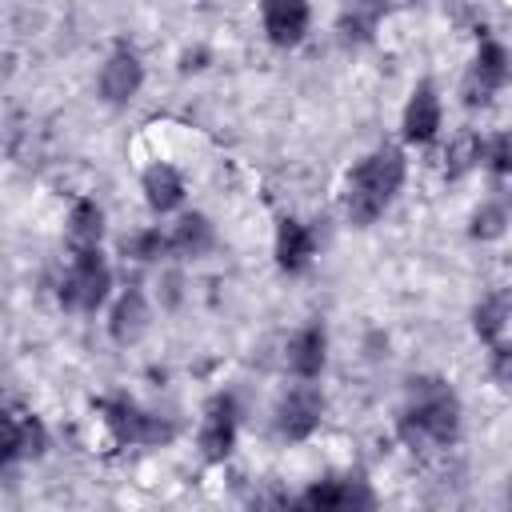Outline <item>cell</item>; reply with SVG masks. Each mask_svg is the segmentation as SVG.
<instances>
[{
	"mask_svg": "<svg viewBox=\"0 0 512 512\" xmlns=\"http://www.w3.org/2000/svg\"><path fill=\"white\" fill-rule=\"evenodd\" d=\"M300 504H308V508H336V512H348L352 508L356 512V508H376V492L364 480V472H344V476L316 480L300 496Z\"/></svg>",
	"mask_w": 512,
	"mask_h": 512,
	"instance_id": "30bf717a",
	"label": "cell"
},
{
	"mask_svg": "<svg viewBox=\"0 0 512 512\" xmlns=\"http://www.w3.org/2000/svg\"><path fill=\"white\" fill-rule=\"evenodd\" d=\"M236 436H240V404L232 392H216L208 404H204V416H200V428H196V444H200V456L208 464H220L232 456L236 448Z\"/></svg>",
	"mask_w": 512,
	"mask_h": 512,
	"instance_id": "8992f818",
	"label": "cell"
},
{
	"mask_svg": "<svg viewBox=\"0 0 512 512\" xmlns=\"http://www.w3.org/2000/svg\"><path fill=\"white\" fill-rule=\"evenodd\" d=\"M260 20L276 48H296L308 36L312 4L308 0H260Z\"/></svg>",
	"mask_w": 512,
	"mask_h": 512,
	"instance_id": "7c38bea8",
	"label": "cell"
},
{
	"mask_svg": "<svg viewBox=\"0 0 512 512\" xmlns=\"http://www.w3.org/2000/svg\"><path fill=\"white\" fill-rule=\"evenodd\" d=\"M508 392H512V384H508Z\"/></svg>",
	"mask_w": 512,
	"mask_h": 512,
	"instance_id": "484cf974",
	"label": "cell"
},
{
	"mask_svg": "<svg viewBox=\"0 0 512 512\" xmlns=\"http://www.w3.org/2000/svg\"><path fill=\"white\" fill-rule=\"evenodd\" d=\"M112 292V268L104 264L100 248L92 252H72L68 272L60 276V304L72 312H96Z\"/></svg>",
	"mask_w": 512,
	"mask_h": 512,
	"instance_id": "277c9868",
	"label": "cell"
},
{
	"mask_svg": "<svg viewBox=\"0 0 512 512\" xmlns=\"http://www.w3.org/2000/svg\"><path fill=\"white\" fill-rule=\"evenodd\" d=\"M444 124V104H440V92L432 80H420L404 104V116H400V132L408 144H432L436 132Z\"/></svg>",
	"mask_w": 512,
	"mask_h": 512,
	"instance_id": "8fae6325",
	"label": "cell"
},
{
	"mask_svg": "<svg viewBox=\"0 0 512 512\" xmlns=\"http://www.w3.org/2000/svg\"><path fill=\"white\" fill-rule=\"evenodd\" d=\"M284 364L296 380H316L328 364V332L324 324H304L292 332L288 340V352H284Z\"/></svg>",
	"mask_w": 512,
	"mask_h": 512,
	"instance_id": "4fadbf2b",
	"label": "cell"
},
{
	"mask_svg": "<svg viewBox=\"0 0 512 512\" xmlns=\"http://www.w3.org/2000/svg\"><path fill=\"white\" fill-rule=\"evenodd\" d=\"M404 172H408V160L396 144H380L372 148L352 172H348V192H344V208H348V220L368 228L372 220H380L396 192L404 188Z\"/></svg>",
	"mask_w": 512,
	"mask_h": 512,
	"instance_id": "7a4b0ae2",
	"label": "cell"
},
{
	"mask_svg": "<svg viewBox=\"0 0 512 512\" xmlns=\"http://www.w3.org/2000/svg\"><path fill=\"white\" fill-rule=\"evenodd\" d=\"M508 320H512V292H484L476 300V308H472V332L484 344L500 340L504 328H508Z\"/></svg>",
	"mask_w": 512,
	"mask_h": 512,
	"instance_id": "d6986e66",
	"label": "cell"
},
{
	"mask_svg": "<svg viewBox=\"0 0 512 512\" xmlns=\"http://www.w3.org/2000/svg\"><path fill=\"white\" fill-rule=\"evenodd\" d=\"M124 256L136 260V264H156V260L172 256L168 232H160V228H140V232H132V236L124 240Z\"/></svg>",
	"mask_w": 512,
	"mask_h": 512,
	"instance_id": "603a6c76",
	"label": "cell"
},
{
	"mask_svg": "<svg viewBox=\"0 0 512 512\" xmlns=\"http://www.w3.org/2000/svg\"><path fill=\"white\" fill-rule=\"evenodd\" d=\"M324 420V396L312 380H300L276 400V432L284 440H308Z\"/></svg>",
	"mask_w": 512,
	"mask_h": 512,
	"instance_id": "ba28073f",
	"label": "cell"
},
{
	"mask_svg": "<svg viewBox=\"0 0 512 512\" xmlns=\"http://www.w3.org/2000/svg\"><path fill=\"white\" fill-rule=\"evenodd\" d=\"M480 164H484V136L472 132V128H464L460 136H452V144L444 152V176L448 180H460V176H468Z\"/></svg>",
	"mask_w": 512,
	"mask_h": 512,
	"instance_id": "ffe728a7",
	"label": "cell"
},
{
	"mask_svg": "<svg viewBox=\"0 0 512 512\" xmlns=\"http://www.w3.org/2000/svg\"><path fill=\"white\" fill-rule=\"evenodd\" d=\"M92 408L100 412V420H104V428L112 432L116 444L156 448V444H168L176 436V424L168 416H156V412L140 408L132 396H100V400H92Z\"/></svg>",
	"mask_w": 512,
	"mask_h": 512,
	"instance_id": "3957f363",
	"label": "cell"
},
{
	"mask_svg": "<svg viewBox=\"0 0 512 512\" xmlns=\"http://www.w3.org/2000/svg\"><path fill=\"white\" fill-rule=\"evenodd\" d=\"M460 396L436 380V376H416L408 380V400L396 416V436L412 452H440L460 440Z\"/></svg>",
	"mask_w": 512,
	"mask_h": 512,
	"instance_id": "6da1fadb",
	"label": "cell"
},
{
	"mask_svg": "<svg viewBox=\"0 0 512 512\" xmlns=\"http://www.w3.org/2000/svg\"><path fill=\"white\" fill-rule=\"evenodd\" d=\"M212 244H216V228H212V220L204 212H184L168 228V248L180 260H200V256L212 252Z\"/></svg>",
	"mask_w": 512,
	"mask_h": 512,
	"instance_id": "e0dca14e",
	"label": "cell"
},
{
	"mask_svg": "<svg viewBox=\"0 0 512 512\" xmlns=\"http://www.w3.org/2000/svg\"><path fill=\"white\" fill-rule=\"evenodd\" d=\"M272 252H276L280 272H288V276L304 272L312 264V256H316V232H312V224H304L296 216H284L276 224V248Z\"/></svg>",
	"mask_w": 512,
	"mask_h": 512,
	"instance_id": "5bb4252c",
	"label": "cell"
},
{
	"mask_svg": "<svg viewBox=\"0 0 512 512\" xmlns=\"http://www.w3.org/2000/svg\"><path fill=\"white\" fill-rule=\"evenodd\" d=\"M152 324V308H148V296L140 288H124L116 296V304L108 308V336L116 344H136Z\"/></svg>",
	"mask_w": 512,
	"mask_h": 512,
	"instance_id": "9a60e30c",
	"label": "cell"
},
{
	"mask_svg": "<svg viewBox=\"0 0 512 512\" xmlns=\"http://www.w3.org/2000/svg\"><path fill=\"white\" fill-rule=\"evenodd\" d=\"M504 232H508V208H504L500 200H484V204L472 212V220H468V236L480 240V244L500 240Z\"/></svg>",
	"mask_w": 512,
	"mask_h": 512,
	"instance_id": "7402d4cb",
	"label": "cell"
},
{
	"mask_svg": "<svg viewBox=\"0 0 512 512\" xmlns=\"http://www.w3.org/2000/svg\"><path fill=\"white\" fill-rule=\"evenodd\" d=\"M140 88H144V60H140V52L128 48V44H116V48L104 56L100 76H96L100 100L112 104V108H124V104L136 100Z\"/></svg>",
	"mask_w": 512,
	"mask_h": 512,
	"instance_id": "52a82bcc",
	"label": "cell"
},
{
	"mask_svg": "<svg viewBox=\"0 0 512 512\" xmlns=\"http://www.w3.org/2000/svg\"><path fill=\"white\" fill-rule=\"evenodd\" d=\"M484 168L492 176H512V132H496L484 140Z\"/></svg>",
	"mask_w": 512,
	"mask_h": 512,
	"instance_id": "cb8c5ba5",
	"label": "cell"
},
{
	"mask_svg": "<svg viewBox=\"0 0 512 512\" xmlns=\"http://www.w3.org/2000/svg\"><path fill=\"white\" fill-rule=\"evenodd\" d=\"M48 452V428L32 408L8 404L4 408V468L20 460H40Z\"/></svg>",
	"mask_w": 512,
	"mask_h": 512,
	"instance_id": "9c48e42d",
	"label": "cell"
},
{
	"mask_svg": "<svg viewBox=\"0 0 512 512\" xmlns=\"http://www.w3.org/2000/svg\"><path fill=\"white\" fill-rule=\"evenodd\" d=\"M508 500H512V496H508Z\"/></svg>",
	"mask_w": 512,
	"mask_h": 512,
	"instance_id": "4316f807",
	"label": "cell"
},
{
	"mask_svg": "<svg viewBox=\"0 0 512 512\" xmlns=\"http://www.w3.org/2000/svg\"><path fill=\"white\" fill-rule=\"evenodd\" d=\"M384 16V0H344L340 8V36L344 40H372L376 24Z\"/></svg>",
	"mask_w": 512,
	"mask_h": 512,
	"instance_id": "44dd1931",
	"label": "cell"
},
{
	"mask_svg": "<svg viewBox=\"0 0 512 512\" xmlns=\"http://www.w3.org/2000/svg\"><path fill=\"white\" fill-rule=\"evenodd\" d=\"M508 80H512V56H508V48L500 40L488 36V40H480V48H476V56H472V64H468V72L460 80V100L468 108H488L492 96Z\"/></svg>",
	"mask_w": 512,
	"mask_h": 512,
	"instance_id": "5b68a950",
	"label": "cell"
},
{
	"mask_svg": "<svg viewBox=\"0 0 512 512\" xmlns=\"http://www.w3.org/2000/svg\"><path fill=\"white\" fill-rule=\"evenodd\" d=\"M140 192H144V204L156 212V216H168L184 204V176L172 168V164H148L144 176H140Z\"/></svg>",
	"mask_w": 512,
	"mask_h": 512,
	"instance_id": "2e32d148",
	"label": "cell"
},
{
	"mask_svg": "<svg viewBox=\"0 0 512 512\" xmlns=\"http://www.w3.org/2000/svg\"><path fill=\"white\" fill-rule=\"evenodd\" d=\"M68 252H92L104 240V208L96 200H76L68 212Z\"/></svg>",
	"mask_w": 512,
	"mask_h": 512,
	"instance_id": "ac0fdd59",
	"label": "cell"
},
{
	"mask_svg": "<svg viewBox=\"0 0 512 512\" xmlns=\"http://www.w3.org/2000/svg\"><path fill=\"white\" fill-rule=\"evenodd\" d=\"M488 372H492V380L500 384V388H508L512 384V340H492V352H488Z\"/></svg>",
	"mask_w": 512,
	"mask_h": 512,
	"instance_id": "d4e9b609",
	"label": "cell"
}]
</instances>
